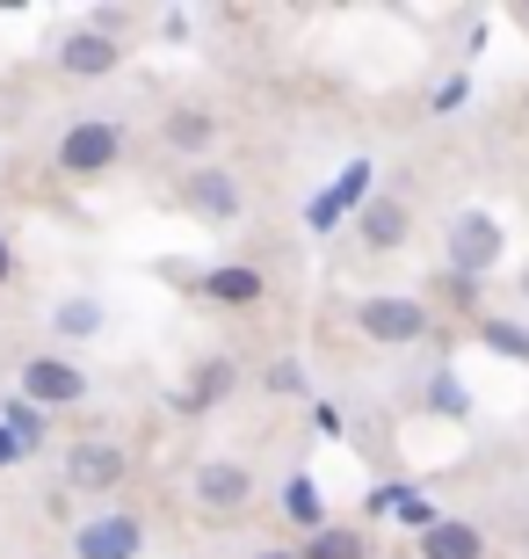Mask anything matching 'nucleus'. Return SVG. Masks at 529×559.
I'll use <instances>...</instances> for the list:
<instances>
[{
	"label": "nucleus",
	"mask_w": 529,
	"mask_h": 559,
	"mask_svg": "<svg viewBox=\"0 0 529 559\" xmlns=\"http://www.w3.org/2000/svg\"><path fill=\"white\" fill-rule=\"evenodd\" d=\"M262 559H290V552H262Z\"/></svg>",
	"instance_id": "b1692460"
},
{
	"label": "nucleus",
	"mask_w": 529,
	"mask_h": 559,
	"mask_svg": "<svg viewBox=\"0 0 529 559\" xmlns=\"http://www.w3.org/2000/svg\"><path fill=\"white\" fill-rule=\"evenodd\" d=\"M167 139H175V145H204L211 139V117H175V124H167Z\"/></svg>",
	"instance_id": "dca6fc26"
},
{
	"label": "nucleus",
	"mask_w": 529,
	"mask_h": 559,
	"mask_svg": "<svg viewBox=\"0 0 529 559\" xmlns=\"http://www.w3.org/2000/svg\"><path fill=\"white\" fill-rule=\"evenodd\" d=\"M139 552V523L131 516H95L81 531V559H131Z\"/></svg>",
	"instance_id": "423d86ee"
},
{
	"label": "nucleus",
	"mask_w": 529,
	"mask_h": 559,
	"mask_svg": "<svg viewBox=\"0 0 529 559\" xmlns=\"http://www.w3.org/2000/svg\"><path fill=\"white\" fill-rule=\"evenodd\" d=\"M435 407H449V415H457V407H465V385H457V378H443V385H435Z\"/></svg>",
	"instance_id": "412c9836"
},
{
	"label": "nucleus",
	"mask_w": 529,
	"mask_h": 559,
	"mask_svg": "<svg viewBox=\"0 0 529 559\" xmlns=\"http://www.w3.org/2000/svg\"><path fill=\"white\" fill-rule=\"evenodd\" d=\"M341 211H348V204H341V197H334V189H326L320 204H312V226H334V218H341Z\"/></svg>",
	"instance_id": "6ab92c4d"
},
{
	"label": "nucleus",
	"mask_w": 529,
	"mask_h": 559,
	"mask_svg": "<svg viewBox=\"0 0 529 559\" xmlns=\"http://www.w3.org/2000/svg\"><path fill=\"white\" fill-rule=\"evenodd\" d=\"M22 393L44 400V407H73V400L87 393V378L73 371V364H59V356H37V364L22 371Z\"/></svg>",
	"instance_id": "20e7f679"
},
{
	"label": "nucleus",
	"mask_w": 529,
	"mask_h": 559,
	"mask_svg": "<svg viewBox=\"0 0 529 559\" xmlns=\"http://www.w3.org/2000/svg\"><path fill=\"white\" fill-rule=\"evenodd\" d=\"M421 559H479V531L471 523H435V531H421Z\"/></svg>",
	"instance_id": "6e6552de"
},
{
	"label": "nucleus",
	"mask_w": 529,
	"mask_h": 559,
	"mask_svg": "<svg viewBox=\"0 0 529 559\" xmlns=\"http://www.w3.org/2000/svg\"><path fill=\"white\" fill-rule=\"evenodd\" d=\"M363 334L399 349V342H421V334H428V312L413 306V298H370V306H363Z\"/></svg>",
	"instance_id": "f257e3e1"
},
{
	"label": "nucleus",
	"mask_w": 529,
	"mask_h": 559,
	"mask_svg": "<svg viewBox=\"0 0 529 559\" xmlns=\"http://www.w3.org/2000/svg\"><path fill=\"white\" fill-rule=\"evenodd\" d=\"M22 457V443H15V429H0V465H15Z\"/></svg>",
	"instance_id": "4be33fe9"
},
{
	"label": "nucleus",
	"mask_w": 529,
	"mask_h": 559,
	"mask_svg": "<svg viewBox=\"0 0 529 559\" xmlns=\"http://www.w3.org/2000/svg\"><path fill=\"white\" fill-rule=\"evenodd\" d=\"M65 479H73V487H87V495H95V487H117V479H123V451H109V443H73Z\"/></svg>",
	"instance_id": "39448f33"
},
{
	"label": "nucleus",
	"mask_w": 529,
	"mask_h": 559,
	"mask_svg": "<svg viewBox=\"0 0 529 559\" xmlns=\"http://www.w3.org/2000/svg\"><path fill=\"white\" fill-rule=\"evenodd\" d=\"M522 290H529V284H522Z\"/></svg>",
	"instance_id": "393cba45"
},
{
	"label": "nucleus",
	"mask_w": 529,
	"mask_h": 559,
	"mask_svg": "<svg viewBox=\"0 0 529 559\" xmlns=\"http://www.w3.org/2000/svg\"><path fill=\"white\" fill-rule=\"evenodd\" d=\"M290 516H298V523H320V495H312L305 479H298V487H290Z\"/></svg>",
	"instance_id": "f3484780"
},
{
	"label": "nucleus",
	"mask_w": 529,
	"mask_h": 559,
	"mask_svg": "<svg viewBox=\"0 0 529 559\" xmlns=\"http://www.w3.org/2000/svg\"><path fill=\"white\" fill-rule=\"evenodd\" d=\"M363 189H370V167L356 160V167H348V175H341V189H334V197H341V204H356V197H363Z\"/></svg>",
	"instance_id": "a211bd4d"
},
{
	"label": "nucleus",
	"mask_w": 529,
	"mask_h": 559,
	"mask_svg": "<svg viewBox=\"0 0 529 559\" xmlns=\"http://www.w3.org/2000/svg\"><path fill=\"white\" fill-rule=\"evenodd\" d=\"M225 385H232V364H204V371H196V385L182 393V407L196 415V407H211V400H218Z\"/></svg>",
	"instance_id": "ddd939ff"
},
{
	"label": "nucleus",
	"mask_w": 529,
	"mask_h": 559,
	"mask_svg": "<svg viewBox=\"0 0 529 559\" xmlns=\"http://www.w3.org/2000/svg\"><path fill=\"white\" fill-rule=\"evenodd\" d=\"M363 240L370 248H399V240H407V211L399 204H370L363 211Z\"/></svg>",
	"instance_id": "9b49d317"
},
{
	"label": "nucleus",
	"mask_w": 529,
	"mask_h": 559,
	"mask_svg": "<svg viewBox=\"0 0 529 559\" xmlns=\"http://www.w3.org/2000/svg\"><path fill=\"white\" fill-rule=\"evenodd\" d=\"M15 443H22V451L37 443V407H15Z\"/></svg>",
	"instance_id": "aec40b11"
},
{
	"label": "nucleus",
	"mask_w": 529,
	"mask_h": 559,
	"mask_svg": "<svg viewBox=\"0 0 529 559\" xmlns=\"http://www.w3.org/2000/svg\"><path fill=\"white\" fill-rule=\"evenodd\" d=\"M493 254H501V226H493L486 211H465V218L449 226V262L471 276V270H486Z\"/></svg>",
	"instance_id": "7ed1b4c3"
},
{
	"label": "nucleus",
	"mask_w": 529,
	"mask_h": 559,
	"mask_svg": "<svg viewBox=\"0 0 529 559\" xmlns=\"http://www.w3.org/2000/svg\"><path fill=\"white\" fill-rule=\"evenodd\" d=\"M109 66H117V44L103 29H81V37L65 44V73H109Z\"/></svg>",
	"instance_id": "9d476101"
},
{
	"label": "nucleus",
	"mask_w": 529,
	"mask_h": 559,
	"mask_svg": "<svg viewBox=\"0 0 529 559\" xmlns=\"http://www.w3.org/2000/svg\"><path fill=\"white\" fill-rule=\"evenodd\" d=\"M196 495H204L211 509H240L247 501V473L240 465H204V473H196Z\"/></svg>",
	"instance_id": "1a4fd4ad"
},
{
	"label": "nucleus",
	"mask_w": 529,
	"mask_h": 559,
	"mask_svg": "<svg viewBox=\"0 0 529 559\" xmlns=\"http://www.w3.org/2000/svg\"><path fill=\"white\" fill-rule=\"evenodd\" d=\"M211 298H225V306H254V298H262V276L254 270H211Z\"/></svg>",
	"instance_id": "f8f14e48"
},
{
	"label": "nucleus",
	"mask_w": 529,
	"mask_h": 559,
	"mask_svg": "<svg viewBox=\"0 0 529 559\" xmlns=\"http://www.w3.org/2000/svg\"><path fill=\"white\" fill-rule=\"evenodd\" d=\"M0 284H8V240H0Z\"/></svg>",
	"instance_id": "5701e85b"
},
{
	"label": "nucleus",
	"mask_w": 529,
	"mask_h": 559,
	"mask_svg": "<svg viewBox=\"0 0 529 559\" xmlns=\"http://www.w3.org/2000/svg\"><path fill=\"white\" fill-rule=\"evenodd\" d=\"M117 124H73L65 131V145H59V167L65 175H103L109 160H117Z\"/></svg>",
	"instance_id": "f03ea898"
},
{
	"label": "nucleus",
	"mask_w": 529,
	"mask_h": 559,
	"mask_svg": "<svg viewBox=\"0 0 529 559\" xmlns=\"http://www.w3.org/2000/svg\"><path fill=\"white\" fill-rule=\"evenodd\" d=\"M486 342H493L501 356H522V364H529V334L508 328V320H486Z\"/></svg>",
	"instance_id": "2eb2a0df"
},
{
	"label": "nucleus",
	"mask_w": 529,
	"mask_h": 559,
	"mask_svg": "<svg viewBox=\"0 0 529 559\" xmlns=\"http://www.w3.org/2000/svg\"><path fill=\"white\" fill-rule=\"evenodd\" d=\"M189 204L204 211V218H232V211H240V189H232V175H218V167H196V175H189Z\"/></svg>",
	"instance_id": "0eeeda50"
},
{
	"label": "nucleus",
	"mask_w": 529,
	"mask_h": 559,
	"mask_svg": "<svg viewBox=\"0 0 529 559\" xmlns=\"http://www.w3.org/2000/svg\"><path fill=\"white\" fill-rule=\"evenodd\" d=\"M305 559H363V538H356V531H320Z\"/></svg>",
	"instance_id": "4468645a"
}]
</instances>
